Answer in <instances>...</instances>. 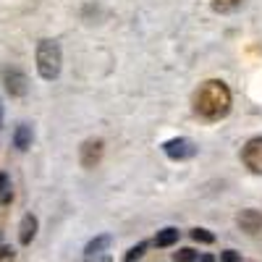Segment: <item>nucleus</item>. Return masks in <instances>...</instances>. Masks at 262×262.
Returning <instances> with one entry per match:
<instances>
[{
	"mask_svg": "<svg viewBox=\"0 0 262 262\" xmlns=\"http://www.w3.org/2000/svg\"><path fill=\"white\" fill-rule=\"evenodd\" d=\"M244 0H212V11L215 13H231L236 8H242Z\"/></svg>",
	"mask_w": 262,
	"mask_h": 262,
	"instance_id": "nucleus-12",
	"label": "nucleus"
},
{
	"mask_svg": "<svg viewBox=\"0 0 262 262\" xmlns=\"http://www.w3.org/2000/svg\"><path fill=\"white\" fill-rule=\"evenodd\" d=\"M102 152H105L102 139H86L79 147V163H81V168H95L102 160Z\"/></svg>",
	"mask_w": 262,
	"mask_h": 262,
	"instance_id": "nucleus-5",
	"label": "nucleus"
},
{
	"mask_svg": "<svg viewBox=\"0 0 262 262\" xmlns=\"http://www.w3.org/2000/svg\"><path fill=\"white\" fill-rule=\"evenodd\" d=\"M242 163L262 176V137H252L244 147H242Z\"/></svg>",
	"mask_w": 262,
	"mask_h": 262,
	"instance_id": "nucleus-3",
	"label": "nucleus"
},
{
	"mask_svg": "<svg viewBox=\"0 0 262 262\" xmlns=\"http://www.w3.org/2000/svg\"><path fill=\"white\" fill-rule=\"evenodd\" d=\"M3 84H6V90H8L13 97H24L27 90H29L27 74H21V71H16V69H11V71L3 74Z\"/></svg>",
	"mask_w": 262,
	"mask_h": 262,
	"instance_id": "nucleus-7",
	"label": "nucleus"
},
{
	"mask_svg": "<svg viewBox=\"0 0 262 262\" xmlns=\"http://www.w3.org/2000/svg\"><path fill=\"white\" fill-rule=\"evenodd\" d=\"M163 152H165L170 160H189L194 152H196V147H194L191 139H186V137H176V139H168V142L163 144Z\"/></svg>",
	"mask_w": 262,
	"mask_h": 262,
	"instance_id": "nucleus-4",
	"label": "nucleus"
},
{
	"mask_svg": "<svg viewBox=\"0 0 262 262\" xmlns=\"http://www.w3.org/2000/svg\"><path fill=\"white\" fill-rule=\"evenodd\" d=\"M191 238H194V242H200V244H212L215 242V236L207 228H191Z\"/></svg>",
	"mask_w": 262,
	"mask_h": 262,
	"instance_id": "nucleus-13",
	"label": "nucleus"
},
{
	"mask_svg": "<svg viewBox=\"0 0 262 262\" xmlns=\"http://www.w3.org/2000/svg\"><path fill=\"white\" fill-rule=\"evenodd\" d=\"M0 262H16L13 247H0Z\"/></svg>",
	"mask_w": 262,
	"mask_h": 262,
	"instance_id": "nucleus-16",
	"label": "nucleus"
},
{
	"mask_svg": "<svg viewBox=\"0 0 262 262\" xmlns=\"http://www.w3.org/2000/svg\"><path fill=\"white\" fill-rule=\"evenodd\" d=\"M144 249H147V244H144V242H139L137 247H131V249L126 252V262H137V259L144 254Z\"/></svg>",
	"mask_w": 262,
	"mask_h": 262,
	"instance_id": "nucleus-15",
	"label": "nucleus"
},
{
	"mask_svg": "<svg viewBox=\"0 0 262 262\" xmlns=\"http://www.w3.org/2000/svg\"><path fill=\"white\" fill-rule=\"evenodd\" d=\"M196 262H215L212 254H202V257H196Z\"/></svg>",
	"mask_w": 262,
	"mask_h": 262,
	"instance_id": "nucleus-19",
	"label": "nucleus"
},
{
	"mask_svg": "<svg viewBox=\"0 0 262 262\" xmlns=\"http://www.w3.org/2000/svg\"><path fill=\"white\" fill-rule=\"evenodd\" d=\"M34 60H37V71L45 81H53L58 74H60V63H63V53H60V45L55 39H39L37 42V53H34Z\"/></svg>",
	"mask_w": 262,
	"mask_h": 262,
	"instance_id": "nucleus-2",
	"label": "nucleus"
},
{
	"mask_svg": "<svg viewBox=\"0 0 262 262\" xmlns=\"http://www.w3.org/2000/svg\"><path fill=\"white\" fill-rule=\"evenodd\" d=\"M173 262H196V252L184 247V249H179L176 254H173Z\"/></svg>",
	"mask_w": 262,
	"mask_h": 262,
	"instance_id": "nucleus-14",
	"label": "nucleus"
},
{
	"mask_svg": "<svg viewBox=\"0 0 262 262\" xmlns=\"http://www.w3.org/2000/svg\"><path fill=\"white\" fill-rule=\"evenodd\" d=\"M107 247H111V236H97L95 242L86 244V249H84V259H86V262H95V257L102 254V249H107Z\"/></svg>",
	"mask_w": 262,
	"mask_h": 262,
	"instance_id": "nucleus-9",
	"label": "nucleus"
},
{
	"mask_svg": "<svg viewBox=\"0 0 262 262\" xmlns=\"http://www.w3.org/2000/svg\"><path fill=\"white\" fill-rule=\"evenodd\" d=\"M231 90L223 79H207L200 84V90L194 92L191 105H194V113L205 118V121H221L228 116L231 111Z\"/></svg>",
	"mask_w": 262,
	"mask_h": 262,
	"instance_id": "nucleus-1",
	"label": "nucleus"
},
{
	"mask_svg": "<svg viewBox=\"0 0 262 262\" xmlns=\"http://www.w3.org/2000/svg\"><path fill=\"white\" fill-rule=\"evenodd\" d=\"M37 217L29 212V215H24L21 217V226H18V242L24 244V247H29L32 242H34V236H37Z\"/></svg>",
	"mask_w": 262,
	"mask_h": 262,
	"instance_id": "nucleus-8",
	"label": "nucleus"
},
{
	"mask_svg": "<svg viewBox=\"0 0 262 262\" xmlns=\"http://www.w3.org/2000/svg\"><path fill=\"white\" fill-rule=\"evenodd\" d=\"M8 189V176H6V173H0V194H3Z\"/></svg>",
	"mask_w": 262,
	"mask_h": 262,
	"instance_id": "nucleus-18",
	"label": "nucleus"
},
{
	"mask_svg": "<svg viewBox=\"0 0 262 262\" xmlns=\"http://www.w3.org/2000/svg\"><path fill=\"white\" fill-rule=\"evenodd\" d=\"M179 236H181L179 228H163V231H158V236H155V247H160V249L173 247V244L179 242Z\"/></svg>",
	"mask_w": 262,
	"mask_h": 262,
	"instance_id": "nucleus-11",
	"label": "nucleus"
},
{
	"mask_svg": "<svg viewBox=\"0 0 262 262\" xmlns=\"http://www.w3.org/2000/svg\"><path fill=\"white\" fill-rule=\"evenodd\" d=\"M221 262H242V257H238V252H233V249H226L221 254Z\"/></svg>",
	"mask_w": 262,
	"mask_h": 262,
	"instance_id": "nucleus-17",
	"label": "nucleus"
},
{
	"mask_svg": "<svg viewBox=\"0 0 262 262\" xmlns=\"http://www.w3.org/2000/svg\"><path fill=\"white\" fill-rule=\"evenodd\" d=\"M236 223H238V228H242L244 233L254 236V233L262 231V212L254 210V207H247V210H242L236 215Z\"/></svg>",
	"mask_w": 262,
	"mask_h": 262,
	"instance_id": "nucleus-6",
	"label": "nucleus"
},
{
	"mask_svg": "<svg viewBox=\"0 0 262 262\" xmlns=\"http://www.w3.org/2000/svg\"><path fill=\"white\" fill-rule=\"evenodd\" d=\"M13 144L18 149H29L32 147V126L29 123H18L13 131Z\"/></svg>",
	"mask_w": 262,
	"mask_h": 262,
	"instance_id": "nucleus-10",
	"label": "nucleus"
}]
</instances>
